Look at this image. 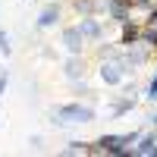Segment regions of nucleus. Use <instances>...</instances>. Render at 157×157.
Returning <instances> with one entry per match:
<instances>
[{
	"mask_svg": "<svg viewBox=\"0 0 157 157\" xmlns=\"http://www.w3.org/2000/svg\"><path fill=\"white\" fill-rule=\"evenodd\" d=\"M141 41V29H138V25H132V19H129V22H123V38H120V44H138Z\"/></svg>",
	"mask_w": 157,
	"mask_h": 157,
	"instance_id": "1a4fd4ad",
	"label": "nucleus"
},
{
	"mask_svg": "<svg viewBox=\"0 0 157 157\" xmlns=\"http://www.w3.org/2000/svg\"><path fill=\"white\" fill-rule=\"evenodd\" d=\"M75 66H78V60H75V54H72V60L66 63V75H69V78H75V75H78V69H75Z\"/></svg>",
	"mask_w": 157,
	"mask_h": 157,
	"instance_id": "ddd939ff",
	"label": "nucleus"
},
{
	"mask_svg": "<svg viewBox=\"0 0 157 157\" xmlns=\"http://www.w3.org/2000/svg\"><path fill=\"white\" fill-rule=\"evenodd\" d=\"M82 41H85V35L78 32V25H72V29L63 32V44H66V50L75 54V57H78V50H82Z\"/></svg>",
	"mask_w": 157,
	"mask_h": 157,
	"instance_id": "39448f33",
	"label": "nucleus"
},
{
	"mask_svg": "<svg viewBox=\"0 0 157 157\" xmlns=\"http://www.w3.org/2000/svg\"><path fill=\"white\" fill-rule=\"evenodd\" d=\"M145 57H148V50H145V47L129 44V50L123 54V63H126V66H141V63H145Z\"/></svg>",
	"mask_w": 157,
	"mask_h": 157,
	"instance_id": "0eeeda50",
	"label": "nucleus"
},
{
	"mask_svg": "<svg viewBox=\"0 0 157 157\" xmlns=\"http://www.w3.org/2000/svg\"><path fill=\"white\" fill-rule=\"evenodd\" d=\"M151 123H154V126H157V116H151Z\"/></svg>",
	"mask_w": 157,
	"mask_h": 157,
	"instance_id": "dca6fc26",
	"label": "nucleus"
},
{
	"mask_svg": "<svg viewBox=\"0 0 157 157\" xmlns=\"http://www.w3.org/2000/svg\"><path fill=\"white\" fill-rule=\"evenodd\" d=\"M132 107H135V98H123V101H116V104H113V110H110V113H113V116H123V113H129Z\"/></svg>",
	"mask_w": 157,
	"mask_h": 157,
	"instance_id": "9d476101",
	"label": "nucleus"
},
{
	"mask_svg": "<svg viewBox=\"0 0 157 157\" xmlns=\"http://www.w3.org/2000/svg\"><path fill=\"white\" fill-rule=\"evenodd\" d=\"M3 88H6V75H0V94H3Z\"/></svg>",
	"mask_w": 157,
	"mask_h": 157,
	"instance_id": "2eb2a0df",
	"label": "nucleus"
},
{
	"mask_svg": "<svg viewBox=\"0 0 157 157\" xmlns=\"http://www.w3.org/2000/svg\"><path fill=\"white\" fill-rule=\"evenodd\" d=\"M10 50H13V47H10V35H6V32H0V54L10 57Z\"/></svg>",
	"mask_w": 157,
	"mask_h": 157,
	"instance_id": "f8f14e48",
	"label": "nucleus"
},
{
	"mask_svg": "<svg viewBox=\"0 0 157 157\" xmlns=\"http://www.w3.org/2000/svg\"><path fill=\"white\" fill-rule=\"evenodd\" d=\"M141 135L138 132H129V135H101L94 141L91 154H113V157H129L132 154V145L138 141Z\"/></svg>",
	"mask_w": 157,
	"mask_h": 157,
	"instance_id": "f257e3e1",
	"label": "nucleus"
},
{
	"mask_svg": "<svg viewBox=\"0 0 157 157\" xmlns=\"http://www.w3.org/2000/svg\"><path fill=\"white\" fill-rule=\"evenodd\" d=\"M78 32H82L85 38H91V41H101V38H104V29H101V22H94L91 16H85L82 22H78Z\"/></svg>",
	"mask_w": 157,
	"mask_h": 157,
	"instance_id": "423d86ee",
	"label": "nucleus"
},
{
	"mask_svg": "<svg viewBox=\"0 0 157 157\" xmlns=\"http://www.w3.org/2000/svg\"><path fill=\"white\" fill-rule=\"evenodd\" d=\"M132 154L135 157H157V135L138 138V145H132ZM132 154H129V157H132Z\"/></svg>",
	"mask_w": 157,
	"mask_h": 157,
	"instance_id": "20e7f679",
	"label": "nucleus"
},
{
	"mask_svg": "<svg viewBox=\"0 0 157 157\" xmlns=\"http://www.w3.org/2000/svg\"><path fill=\"white\" fill-rule=\"evenodd\" d=\"M91 148L88 145H82V141H69V145H66V154H88Z\"/></svg>",
	"mask_w": 157,
	"mask_h": 157,
	"instance_id": "9b49d317",
	"label": "nucleus"
},
{
	"mask_svg": "<svg viewBox=\"0 0 157 157\" xmlns=\"http://www.w3.org/2000/svg\"><path fill=\"white\" fill-rule=\"evenodd\" d=\"M101 75H104V82H107V85H120L123 78H126V63H123V57L104 63V66H101Z\"/></svg>",
	"mask_w": 157,
	"mask_h": 157,
	"instance_id": "7ed1b4c3",
	"label": "nucleus"
},
{
	"mask_svg": "<svg viewBox=\"0 0 157 157\" xmlns=\"http://www.w3.org/2000/svg\"><path fill=\"white\" fill-rule=\"evenodd\" d=\"M54 116H57L54 123H91L94 120V110L82 107V104H63V107L54 110Z\"/></svg>",
	"mask_w": 157,
	"mask_h": 157,
	"instance_id": "f03ea898",
	"label": "nucleus"
},
{
	"mask_svg": "<svg viewBox=\"0 0 157 157\" xmlns=\"http://www.w3.org/2000/svg\"><path fill=\"white\" fill-rule=\"evenodd\" d=\"M148 25H154V29H157V6H151V13H148Z\"/></svg>",
	"mask_w": 157,
	"mask_h": 157,
	"instance_id": "4468645a",
	"label": "nucleus"
},
{
	"mask_svg": "<svg viewBox=\"0 0 157 157\" xmlns=\"http://www.w3.org/2000/svg\"><path fill=\"white\" fill-rule=\"evenodd\" d=\"M57 19H60V6L50 3V6L41 10V16H38V29H50V25H57Z\"/></svg>",
	"mask_w": 157,
	"mask_h": 157,
	"instance_id": "6e6552de",
	"label": "nucleus"
}]
</instances>
